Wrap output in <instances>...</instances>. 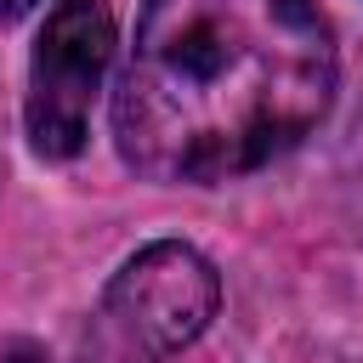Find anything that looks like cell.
<instances>
[{
    "instance_id": "1",
    "label": "cell",
    "mask_w": 363,
    "mask_h": 363,
    "mask_svg": "<svg viewBox=\"0 0 363 363\" xmlns=\"http://www.w3.org/2000/svg\"><path fill=\"white\" fill-rule=\"evenodd\" d=\"M340 57L318 0H142L113 142L147 182H233L301 147Z\"/></svg>"
},
{
    "instance_id": "2",
    "label": "cell",
    "mask_w": 363,
    "mask_h": 363,
    "mask_svg": "<svg viewBox=\"0 0 363 363\" xmlns=\"http://www.w3.org/2000/svg\"><path fill=\"white\" fill-rule=\"evenodd\" d=\"M216 306V267L182 238H159L108 278L91 318V352L102 363H164L210 329Z\"/></svg>"
},
{
    "instance_id": "3",
    "label": "cell",
    "mask_w": 363,
    "mask_h": 363,
    "mask_svg": "<svg viewBox=\"0 0 363 363\" xmlns=\"http://www.w3.org/2000/svg\"><path fill=\"white\" fill-rule=\"evenodd\" d=\"M108 57H113L108 0H51L28 57V102H23V125L40 159H74L85 147Z\"/></svg>"
},
{
    "instance_id": "4",
    "label": "cell",
    "mask_w": 363,
    "mask_h": 363,
    "mask_svg": "<svg viewBox=\"0 0 363 363\" xmlns=\"http://www.w3.org/2000/svg\"><path fill=\"white\" fill-rule=\"evenodd\" d=\"M0 363H51V357H45L34 340H11V346L0 352Z\"/></svg>"
},
{
    "instance_id": "5",
    "label": "cell",
    "mask_w": 363,
    "mask_h": 363,
    "mask_svg": "<svg viewBox=\"0 0 363 363\" xmlns=\"http://www.w3.org/2000/svg\"><path fill=\"white\" fill-rule=\"evenodd\" d=\"M40 0H0V23H17V17H28Z\"/></svg>"
}]
</instances>
